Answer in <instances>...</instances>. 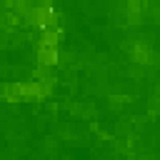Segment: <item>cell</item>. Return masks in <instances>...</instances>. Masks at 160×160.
<instances>
[{
  "mask_svg": "<svg viewBox=\"0 0 160 160\" xmlns=\"http://www.w3.org/2000/svg\"><path fill=\"white\" fill-rule=\"evenodd\" d=\"M128 75H130L132 80H140V78H145V65L130 62V68H128Z\"/></svg>",
  "mask_w": 160,
  "mask_h": 160,
  "instance_id": "2",
  "label": "cell"
},
{
  "mask_svg": "<svg viewBox=\"0 0 160 160\" xmlns=\"http://www.w3.org/2000/svg\"><path fill=\"white\" fill-rule=\"evenodd\" d=\"M0 98H8V85L0 82Z\"/></svg>",
  "mask_w": 160,
  "mask_h": 160,
  "instance_id": "5",
  "label": "cell"
},
{
  "mask_svg": "<svg viewBox=\"0 0 160 160\" xmlns=\"http://www.w3.org/2000/svg\"><path fill=\"white\" fill-rule=\"evenodd\" d=\"M150 10H152V18H155V22H160V5H150Z\"/></svg>",
  "mask_w": 160,
  "mask_h": 160,
  "instance_id": "4",
  "label": "cell"
},
{
  "mask_svg": "<svg viewBox=\"0 0 160 160\" xmlns=\"http://www.w3.org/2000/svg\"><path fill=\"white\" fill-rule=\"evenodd\" d=\"M38 58H40V65H45V68L60 62V52H58V48H40V50H38Z\"/></svg>",
  "mask_w": 160,
  "mask_h": 160,
  "instance_id": "1",
  "label": "cell"
},
{
  "mask_svg": "<svg viewBox=\"0 0 160 160\" xmlns=\"http://www.w3.org/2000/svg\"><path fill=\"white\" fill-rule=\"evenodd\" d=\"M148 108H150L152 115H158V112H160V98H152V100L148 102Z\"/></svg>",
  "mask_w": 160,
  "mask_h": 160,
  "instance_id": "3",
  "label": "cell"
}]
</instances>
